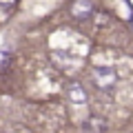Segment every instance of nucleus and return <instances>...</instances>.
Listing matches in <instances>:
<instances>
[{
  "mask_svg": "<svg viewBox=\"0 0 133 133\" xmlns=\"http://www.w3.org/2000/svg\"><path fill=\"white\" fill-rule=\"evenodd\" d=\"M118 82V73H115L113 66L100 64L91 69V84L95 87L98 91H111Z\"/></svg>",
  "mask_w": 133,
  "mask_h": 133,
  "instance_id": "1",
  "label": "nucleus"
},
{
  "mask_svg": "<svg viewBox=\"0 0 133 133\" xmlns=\"http://www.w3.org/2000/svg\"><path fill=\"white\" fill-rule=\"evenodd\" d=\"M93 11V5H91L89 0H76L71 5V16L76 20H84V18H89V14Z\"/></svg>",
  "mask_w": 133,
  "mask_h": 133,
  "instance_id": "2",
  "label": "nucleus"
},
{
  "mask_svg": "<svg viewBox=\"0 0 133 133\" xmlns=\"http://www.w3.org/2000/svg\"><path fill=\"white\" fill-rule=\"evenodd\" d=\"M69 98H71V102L84 104V102H87V91H84V87H82L80 82H71V87H69Z\"/></svg>",
  "mask_w": 133,
  "mask_h": 133,
  "instance_id": "3",
  "label": "nucleus"
},
{
  "mask_svg": "<svg viewBox=\"0 0 133 133\" xmlns=\"http://www.w3.org/2000/svg\"><path fill=\"white\" fill-rule=\"evenodd\" d=\"M84 129H87V133H104V131H107V122H104L102 118H95V115H91V118L87 120Z\"/></svg>",
  "mask_w": 133,
  "mask_h": 133,
  "instance_id": "4",
  "label": "nucleus"
},
{
  "mask_svg": "<svg viewBox=\"0 0 133 133\" xmlns=\"http://www.w3.org/2000/svg\"><path fill=\"white\" fill-rule=\"evenodd\" d=\"M11 62V51L9 49H0V69H7Z\"/></svg>",
  "mask_w": 133,
  "mask_h": 133,
  "instance_id": "5",
  "label": "nucleus"
},
{
  "mask_svg": "<svg viewBox=\"0 0 133 133\" xmlns=\"http://www.w3.org/2000/svg\"><path fill=\"white\" fill-rule=\"evenodd\" d=\"M18 0H0V7H5V9H9V7H14Z\"/></svg>",
  "mask_w": 133,
  "mask_h": 133,
  "instance_id": "6",
  "label": "nucleus"
}]
</instances>
